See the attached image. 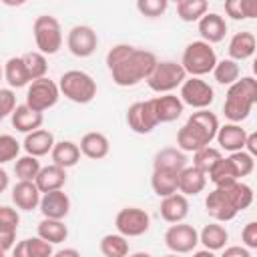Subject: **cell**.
<instances>
[{"label":"cell","instance_id":"1","mask_svg":"<svg viewBox=\"0 0 257 257\" xmlns=\"http://www.w3.org/2000/svg\"><path fill=\"white\" fill-rule=\"evenodd\" d=\"M155 64L157 56L151 50L135 48L131 44H116L106 52V66L118 86H135L141 80H147Z\"/></svg>","mask_w":257,"mask_h":257},{"label":"cell","instance_id":"2","mask_svg":"<svg viewBox=\"0 0 257 257\" xmlns=\"http://www.w3.org/2000/svg\"><path fill=\"white\" fill-rule=\"evenodd\" d=\"M251 203H253V189L241 181L215 187L205 199L207 213L219 223H227L235 219L237 213L247 209Z\"/></svg>","mask_w":257,"mask_h":257},{"label":"cell","instance_id":"3","mask_svg":"<svg viewBox=\"0 0 257 257\" xmlns=\"http://www.w3.org/2000/svg\"><path fill=\"white\" fill-rule=\"evenodd\" d=\"M219 128V118L207 110V108H197L187 122L179 128L177 133V147L185 153H195L197 149L211 145Z\"/></svg>","mask_w":257,"mask_h":257},{"label":"cell","instance_id":"4","mask_svg":"<svg viewBox=\"0 0 257 257\" xmlns=\"http://www.w3.org/2000/svg\"><path fill=\"white\" fill-rule=\"evenodd\" d=\"M257 102V80L253 76L237 78L233 84H229L223 112L231 122H241L249 116L253 104Z\"/></svg>","mask_w":257,"mask_h":257},{"label":"cell","instance_id":"5","mask_svg":"<svg viewBox=\"0 0 257 257\" xmlns=\"http://www.w3.org/2000/svg\"><path fill=\"white\" fill-rule=\"evenodd\" d=\"M58 88L68 100L78 102V104H86L96 96V82L84 70H68V72H64L60 76Z\"/></svg>","mask_w":257,"mask_h":257},{"label":"cell","instance_id":"6","mask_svg":"<svg viewBox=\"0 0 257 257\" xmlns=\"http://www.w3.org/2000/svg\"><path fill=\"white\" fill-rule=\"evenodd\" d=\"M215 62H217V54L211 48V44L205 42V40H195V42L187 44V48L183 52V58H181V66L191 76L209 74L213 70Z\"/></svg>","mask_w":257,"mask_h":257},{"label":"cell","instance_id":"7","mask_svg":"<svg viewBox=\"0 0 257 257\" xmlns=\"http://www.w3.org/2000/svg\"><path fill=\"white\" fill-rule=\"evenodd\" d=\"M32 34L38 52L42 54H56L62 46V28L60 22L50 16V14H40L36 16L32 24Z\"/></svg>","mask_w":257,"mask_h":257},{"label":"cell","instance_id":"8","mask_svg":"<svg viewBox=\"0 0 257 257\" xmlns=\"http://www.w3.org/2000/svg\"><path fill=\"white\" fill-rule=\"evenodd\" d=\"M185 78H187V72L181 66V62H173V60H161L159 62L157 60L155 68L147 76V84L151 90L163 94V92H171L177 86H181Z\"/></svg>","mask_w":257,"mask_h":257},{"label":"cell","instance_id":"9","mask_svg":"<svg viewBox=\"0 0 257 257\" xmlns=\"http://www.w3.org/2000/svg\"><path fill=\"white\" fill-rule=\"evenodd\" d=\"M60 96V88L54 80L42 76L30 82L28 90H26V104L38 112H44L48 108H52L58 102Z\"/></svg>","mask_w":257,"mask_h":257},{"label":"cell","instance_id":"10","mask_svg":"<svg viewBox=\"0 0 257 257\" xmlns=\"http://www.w3.org/2000/svg\"><path fill=\"white\" fill-rule=\"evenodd\" d=\"M114 227L124 237H141L151 227V217L141 207H124L116 213Z\"/></svg>","mask_w":257,"mask_h":257},{"label":"cell","instance_id":"11","mask_svg":"<svg viewBox=\"0 0 257 257\" xmlns=\"http://www.w3.org/2000/svg\"><path fill=\"white\" fill-rule=\"evenodd\" d=\"M179 98L183 100V104H189L193 108H207L215 100V90L201 76H191L183 80Z\"/></svg>","mask_w":257,"mask_h":257},{"label":"cell","instance_id":"12","mask_svg":"<svg viewBox=\"0 0 257 257\" xmlns=\"http://www.w3.org/2000/svg\"><path fill=\"white\" fill-rule=\"evenodd\" d=\"M165 245L173 253H191L199 245V233L193 225H187L183 221L173 223L165 233Z\"/></svg>","mask_w":257,"mask_h":257},{"label":"cell","instance_id":"13","mask_svg":"<svg viewBox=\"0 0 257 257\" xmlns=\"http://www.w3.org/2000/svg\"><path fill=\"white\" fill-rule=\"evenodd\" d=\"M66 46L68 50L78 56V58H86L90 56L96 46H98V36L96 32L90 28V26H84V24H78V26H72L68 30V36H66Z\"/></svg>","mask_w":257,"mask_h":257},{"label":"cell","instance_id":"14","mask_svg":"<svg viewBox=\"0 0 257 257\" xmlns=\"http://www.w3.org/2000/svg\"><path fill=\"white\" fill-rule=\"evenodd\" d=\"M126 124L133 133L137 135H147L151 133L159 122L157 116L153 112L151 100H141V102H133L126 110Z\"/></svg>","mask_w":257,"mask_h":257},{"label":"cell","instance_id":"15","mask_svg":"<svg viewBox=\"0 0 257 257\" xmlns=\"http://www.w3.org/2000/svg\"><path fill=\"white\" fill-rule=\"evenodd\" d=\"M151 100V106H153V112L157 116V122H173L177 120L181 114H183V100L175 94H163V96H155V98H149Z\"/></svg>","mask_w":257,"mask_h":257},{"label":"cell","instance_id":"16","mask_svg":"<svg viewBox=\"0 0 257 257\" xmlns=\"http://www.w3.org/2000/svg\"><path fill=\"white\" fill-rule=\"evenodd\" d=\"M40 211L44 217L50 219H64L70 213V199L62 189L48 191L40 197Z\"/></svg>","mask_w":257,"mask_h":257},{"label":"cell","instance_id":"17","mask_svg":"<svg viewBox=\"0 0 257 257\" xmlns=\"http://www.w3.org/2000/svg\"><path fill=\"white\" fill-rule=\"evenodd\" d=\"M199 34L205 42L209 44H215V42H221L227 34V22L221 14H215V12H207L203 14L199 20Z\"/></svg>","mask_w":257,"mask_h":257},{"label":"cell","instance_id":"18","mask_svg":"<svg viewBox=\"0 0 257 257\" xmlns=\"http://www.w3.org/2000/svg\"><path fill=\"white\" fill-rule=\"evenodd\" d=\"M12 203L22 211H32L40 205V189L34 181H18L12 187Z\"/></svg>","mask_w":257,"mask_h":257},{"label":"cell","instance_id":"19","mask_svg":"<svg viewBox=\"0 0 257 257\" xmlns=\"http://www.w3.org/2000/svg\"><path fill=\"white\" fill-rule=\"evenodd\" d=\"M207 185V173H203L201 169H197L195 165L193 167H183L179 171V185H177V191L183 193L185 197L189 195H199Z\"/></svg>","mask_w":257,"mask_h":257},{"label":"cell","instance_id":"20","mask_svg":"<svg viewBox=\"0 0 257 257\" xmlns=\"http://www.w3.org/2000/svg\"><path fill=\"white\" fill-rule=\"evenodd\" d=\"M189 215V201L183 193H173L163 197L161 201V217L167 223H179L185 221V217Z\"/></svg>","mask_w":257,"mask_h":257},{"label":"cell","instance_id":"21","mask_svg":"<svg viewBox=\"0 0 257 257\" xmlns=\"http://www.w3.org/2000/svg\"><path fill=\"white\" fill-rule=\"evenodd\" d=\"M10 116H12V126L16 131H20V133H32V131L40 128L42 120H44L42 112L30 108L26 102L24 104H16Z\"/></svg>","mask_w":257,"mask_h":257},{"label":"cell","instance_id":"22","mask_svg":"<svg viewBox=\"0 0 257 257\" xmlns=\"http://www.w3.org/2000/svg\"><path fill=\"white\" fill-rule=\"evenodd\" d=\"M24 151L32 157H44L52 151L54 147V135L46 128H36L32 133H26V139H24Z\"/></svg>","mask_w":257,"mask_h":257},{"label":"cell","instance_id":"23","mask_svg":"<svg viewBox=\"0 0 257 257\" xmlns=\"http://www.w3.org/2000/svg\"><path fill=\"white\" fill-rule=\"evenodd\" d=\"M215 139L221 145V149L233 153V151H241L243 149L245 139H247V133L237 122H229V124H223V126L217 128Z\"/></svg>","mask_w":257,"mask_h":257},{"label":"cell","instance_id":"24","mask_svg":"<svg viewBox=\"0 0 257 257\" xmlns=\"http://www.w3.org/2000/svg\"><path fill=\"white\" fill-rule=\"evenodd\" d=\"M36 187L40 189V193H48L54 189H62L66 183V169L58 167V165H48V167H40L36 179H34Z\"/></svg>","mask_w":257,"mask_h":257},{"label":"cell","instance_id":"25","mask_svg":"<svg viewBox=\"0 0 257 257\" xmlns=\"http://www.w3.org/2000/svg\"><path fill=\"white\" fill-rule=\"evenodd\" d=\"M80 153L88 159H104L110 151V145H108V139L102 135V133H86L82 139H80V145H78Z\"/></svg>","mask_w":257,"mask_h":257},{"label":"cell","instance_id":"26","mask_svg":"<svg viewBox=\"0 0 257 257\" xmlns=\"http://www.w3.org/2000/svg\"><path fill=\"white\" fill-rule=\"evenodd\" d=\"M257 48V40H255V34L253 32H237L231 40H229V56L233 60H247L253 56Z\"/></svg>","mask_w":257,"mask_h":257},{"label":"cell","instance_id":"27","mask_svg":"<svg viewBox=\"0 0 257 257\" xmlns=\"http://www.w3.org/2000/svg\"><path fill=\"white\" fill-rule=\"evenodd\" d=\"M52 163L62 167V169H68V167H74L78 161H80V149L76 143L72 141H60V143H54L52 151Z\"/></svg>","mask_w":257,"mask_h":257},{"label":"cell","instance_id":"28","mask_svg":"<svg viewBox=\"0 0 257 257\" xmlns=\"http://www.w3.org/2000/svg\"><path fill=\"white\" fill-rule=\"evenodd\" d=\"M185 165H187L185 151H181L177 147L161 149L153 159V169H167V171H177L179 173Z\"/></svg>","mask_w":257,"mask_h":257},{"label":"cell","instance_id":"29","mask_svg":"<svg viewBox=\"0 0 257 257\" xmlns=\"http://www.w3.org/2000/svg\"><path fill=\"white\" fill-rule=\"evenodd\" d=\"M229 241V233L223 225L219 223H211V225H205L203 231L199 233V243H203V247L207 251H221Z\"/></svg>","mask_w":257,"mask_h":257},{"label":"cell","instance_id":"30","mask_svg":"<svg viewBox=\"0 0 257 257\" xmlns=\"http://www.w3.org/2000/svg\"><path fill=\"white\" fill-rule=\"evenodd\" d=\"M12 253L16 257H50L54 251H52V245L42 237H28L18 245H14Z\"/></svg>","mask_w":257,"mask_h":257},{"label":"cell","instance_id":"31","mask_svg":"<svg viewBox=\"0 0 257 257\" xmlns=\"http://www.w3.org/2000/svg\"><path fill=\"white\" fill-rule=\"evenodd\" d=\"M179 185V173L177 171H167V169H153L151 177V187L159 197H167L177 193Z\"/></svg>","mask_w":257,"mask_h":257},{"label":"cell","instance_id":"32","mask_svg":"<svg viewBox=\"0 0 257 257\" xmlns=\"http://www.w3.org/2000/svg\"><path fill=\"white\" fill-rule=\"evenodd\" d=\"M38 237H42V239L48 241L50 245H58V243L66 241V237H68V227L62 223V219L44 217V219L38 223Z\"/></svg>","mask_w":257,"mask_h":257},{"label":"cell","instance_id":"33","mask_svg":"<svg viewBox=\"0 0 257 257\" xmlns=\"http://www.w3.org/2000/svg\"><path fill=\"white\" fill-rule=\"evenodd\" d=\"M4 78L10 84V88H22V86H26L30 82V76L26 72L22 56H12V58L6 60V64H4Z\"/></svg>","mask_w":257,"mask_h":257},{"label":"cell","instance_id":"34","mask_svg":"<svg viewBox=\"0 0 257 257\" xmlns=\"http://www.w3.org/2000/svg\"><path fill=\"white\" fill-rule=\"evenodd\" d=\"M209 179L213 181L215 187H221V185H229L233 181H239V173H237V167L233 165L231 159H219L211 169H209Z\"/></svg>","mask_w":257,"mask_h":257},{"label":"cell","instance_id":"35","mask_svg":"<svg viewBox=\"0 0 257 257\" xmlns=\"http://www.w3.org/2000/svg\"><path fill=\"white\" fill-rule=\"evenodd\" d=\"M100 253L104 257H124L128 253V241L120 233H108L100 239Z\"/></svg>","mask_w":257,"mask_h":257},{"label":"cell","instance_id":"36","mask_svg":"<svg viewBox=\"0 0 257 257\" xmlns=\"http://www.w3.org/2000/svg\"><path fill=\"white\" fill-rule=\"evenodd\" d=\"M209 12V0H183L177 4V16L183 22H197Z\"/></svg>","mask_w":257,"mask_h":257},{"label":"cell","instance_id":"37","mask_svg":"<svg viewBox=\"0 0 257 257\" xmlns=\"http://www.w3.org/2000/svg\"><path fill=\"white\" fill-rule=\"evenodd\" d=\"M211 72L215 74V80H217L219 84H233V82L239 78L241 68H239L237 60H233V58H223V60H217V62H215V66H213Z\"/></svg>","mask_w":257,"mask_h":257},{"label":"cell","instance_id":"38","mask_svg":"<svg viewBox=\"0 0 257 257\" xmlns=\"http://www.w3.org/2000/svg\"><path fill=\"white\" fill-rule=\"evenodd\" d=\"M225 12L233 20H245L257 16V0H225Z\"/></svg>","mask_w":257,"mask_h":257},{"label":"cell","instance_id":"39","mask_svg":"<svg viewBox=\"0 0 257 257\" xmlns=\"http://www.w3.org/2000/svg\"><path fill=\"white\" fill-rule=\"evenodd\" d=\"M24 60V66H26V72L30 76V82L36 80V78H42L46 76L48 72V62H46V56L42 52H26L22 56Z\"/></svg>","mask_w":257,"mask_h":257},{"label":"cell","instance_id":"40","mask_svg":"<svg viewBox=\"0 0 257 257\" xmlns=\"http://www.w3.org/2000/svg\"><path fill=\"white\" fill-rule=\"evenodd\" d=\"M40 171V161L38 157H32V155H24L20 159H16V165H14V173L20 181H34L36 175Z\"/></svg>","mask_w":257,"mask_h":257},{"label":"cell","instance_id":"41","mask_svg":"<svg viewBox=\"0 0 257 257\" xmlns=\"http://www.w3.org/2000/svg\"><path fill=\"white\" fill-rule=\"evenodd\" d=\"M221 157H223V155H221L219 149H215V147H211V145H205V147H201V149L195 151L193 165H195L197 169H201L203 173H209V169H211Z\"/></svg>","mask_w":257,"mask_h":257},{"label":"cell","instance_id":"42","mask_svg":"<svg viewBox=\"0 0 257 257\" xmlns=\"http://www.w3.org/2000/svg\"><path fill=\"white\" fill-rule=\"evenodd\" d=\"M169 0H137V10L147 18H159L167 12Z\"/></svg>","mask_w":257,"mask_h":257},{"label":"cell","instance_id":"43","mask_svg":"<svg viewBox=\"0 0 257 257\" xmlns=\"http://www.w3.org/2000/svg\"><path fill=\"white\" fill-rule=\"evenodd\" d=\"M20 153V143L12 135H0V165L14 161Z\"/></svg>","mask_w":257,"mask_h":257},{"label":"cell","instance_id":"44","mask_svg":"<svg viewBox=\"0 0 257 257\" xmlns=\"http://www.w3.org/2000/svg\"><path fill=\"white\" fill-rule=\"evenodd\" d=\"M231 161H233V165L237 167V173H239V177H247V175H251L253 173V169H255V161H253V155H249L247 151H233L231 153V157H229Z\"/></svg>","mask_w":257,"mask_h":257},{"label":"cell","instance_id":"45","mask_svg":"<svg viewBox=\"0 0 257 257\" xmlns=\"http://www.w3.org/2000/svg\"><path fill=\"white\" fill-rule=\"evenodd\" d=\"M20 225V215L16 209L8 207V205H0V231H8V233H16Z\"/></svg>","mask_w":257,"mask_h":257},{"label":"cell","instance_id":"46","mask_svg":"<svg viewBox=\"0 0 257 257\" xmlns=\"http://www.w3.org/2000/svg\"><path fill=\"white\" fill-rule=\"evenodd\" d=\"M14 106H16V94L12 92V88H0V120L12 114Z\"/></svg>","mask_w":257,"mask_h":257},{"label":"cell","instance_id":"47","mask_svg":"<svg viewBox=\"0 0 257 257\" xmlns=\"http://www.w3.org/2000/svg\"><path fill=\"white\" fill-rule=\"evenodd\" d=\"M241 239H243L245 247H249V249H257V223H255V221H251V223H247V225L243 227V231H241Z\"/></svg>","mask_w":257,"mask_h":257},{"label":"cell","instance_id":"48","mask_svg":"<svg viewBox=\"0 0 257 257\" xmlns=\"http://www.w3.org/2000/svg\"><path fill=\"white\" fill-rule=\"evenodd\" d=\"M16 241V233H8V231H0V249H4L6 253L14 247Z\"/></svg>","mask_w":257,"mask_h":257},{"label":"cell","instance_id":"49","mask_svg":"<svg viewBox=\"0 0 257 257\" xmlns=\"http://www.w3.org/2000/svg\"><path fill=\"white\" fill-rule=\"evenodd\" d=\"M249 257V249L245 247H223V257Z\"/></svg>","mask_w":257,"mask_h":257},{"label":"cell","instance_id":"50","mask_svg":"<svg viewBox=\"0 0 257 257\" xmlns=\"http://www.w3.org/2000/svg\"><path fill=\"white\" fill-rule=\"evenodd\" d=\"M243 149H247V153L253 155V157L257 155V135H255V133H249V135H247Z\"/></svg>","mask_w":257,"mask_h":257},{"label":"cell","instance_id":"51","mask_svg":"<svg viewBox=\"0 0 257 257\" xmlns=\"http://www.w3.org/2000/svg\"><path fill=\"white\" fill-rule=\"evenodd\" d=\"M8 183H10V177H8V173L0 167V193H4V191L8 189Z\"/></svg>","mask_w":257,"mask_h":257},{"label":"cell","instance_id":"52","mask_svg":"<svg viewBox=\"0 0 257 257\" xmlns=\"http://www.w3.org/2000/svg\"><path fill=\"white\" fill-rule=\"evenodd\" d=\"M2 4H6V6H22L26 0H0Z\"/></svg>","mask_w":257,"mask_h":257},{"label":"cell","instance_id":"53","mask_svg":"<svg viewBox=\"0 0 257 257\" xmlns=\"http://www.w3.org/2000/svg\"><path fill=\"white\" fill-rule=\"evenodd\" d=\"M56 255H58V257H64V255H78V251H76V249H62V251H58Z\"/></svg>","mask_w":257,"mask_h":257},{"label":"cell","instance_id":"54","mask_svg":"<svg viewBox=\"0 0 257 257\" xmlns=\"http://www.w3.org/2000/svg\"><path fill=\"white\" fill-rule=\"evenodd\" d=\"M2 76H4V68L0 66V78H2Z\"/></svg>","mask_w":257,"mask_h":257},{"label":"cell","instance_id":"55","mask_svg":"<svg viewBox=\"0 0 257 257\" xmlns=\"http://www.w3.org/2000/svg\"><path fill=\"white\" fill-rule=\"evenodd\" d=\"M2 255H6V251H4V249H0V257H2Z\"/></svg>","mask_w":257,"mask_h":257},{"label":"cell","instance_id":"56","mask_svg":"<svg viewBox=\"0 0 257 257\" xmlns=\"http://www.w3.org/2000/svg\"><path fill=\"white\" fill-rule=\"evenodd\" d=\"M169 2H177V4H179V2H183V0H169Z\"/></svg>","mask_w":257,"mask_h":257}]
</instances>
